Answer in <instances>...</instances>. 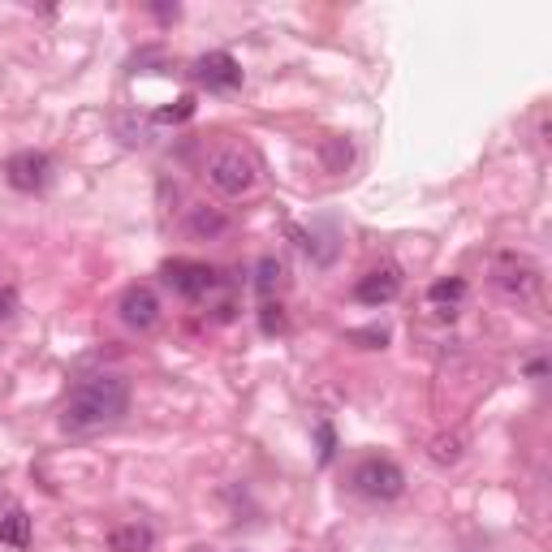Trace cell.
Wrapping results in <instances>:
<instances>
[{"label":"cell","mask_w":552,"mask_h":552,"mask_svg":"<svg viewBox=\"0 0 552 552\" xmlns=\"http://www.w3.org/2000/svg\"><path fill=\"white\" fill-rule=\"evenodd\" d=\"M130 410V380L113 376V371H100V376H87L69 389L65 406H61V427L65 432H100V427H113L126 419Z\"/></svg>","instance_id":"cell-1"},{"label":"cell","mask_w":552,"mask_h":552,"mask_svg":"<svg viewBox=\"0 0 552 552\" xmlns=\"http://www.w3.org/2000/svg\"><path fill=\"white\" fill-rule=\"evenodd\" d=\"M350 488L363 496V501L384 505V501H397V496L406 492V471L389 458H363L350 475Z\"/></svg>","instance_id":"cell-2"},{"label":"cell","mask_w":552,"mask_h":552,"mask_svg":"<svg viewBox=\"0 0 552 552\" xmlns=\"http://www.w3.org/2000/svg\"><path fill=\"white\" fill-rule=\"evenodd\" d=\"M255 177H259V164L251 151H242V147H225L207 160V182H212L220 195H246V190L255 186Z\"/></svg>","instance_id":"cell-3"},{"label":"cell","mask_w":552,"mask_h":552,"mask_svg":"<svg viewBox=\"0 0 552 552\" xmlns=\"http://www.w3.org/2000/svg\"><path fill=\"white\" fill-rule=\"evenodd\" d=\"M160 276H164V285L177 289V294L190 298V302H203L207 294H216V289L225 285L220 268L199 264V259H169V264L160 268Z\"/></svg>","instance_id":"cell-4"},{"label":"cell","mask_w":552,"mask_h":552,"mask_svg":"<svg viewBox=\"0 0 552 552\" xmlns=\"http://www.w3.org/2000/svg\"><path fill=\"white\" fill-rule=\"evenodd\" d=\"M492 285L501 289L505 298L527 302V298H535V289H540V268H535L531 259H522V255H514V251H505V255H496V259H492Z\"/></svg>","instance_id":"cell-5"},{"label":"cell","mask_w":552,"mask_h":552,"mask_svg":"<svg viewBox=\"0 0 552 552\" xmlns=\"http://www.w3.org/2000/svg\"><path fill=\"white\" fill-rule=\"evenodd\" d=\"M52 169H57V164H52L48 151L26 147V151H13L5 160V182L13 190H22V195H39V190H48Z\"/></svg>","instance_id":"cell-6"},{"label":"cell","mask_w":552,"mask_h":552,"mask_svg":"<svg viewBox=\"0 0 552 552\" xmlns=\"http://www.w3.org/2000/svg\"><path fill=\"white\" fill-rule=\"evenodd\" d=\"M117 315H121V324L134 328V333H151V328L160 324V298H156V289L151 285H130L126 294L117 298Z\"/></svg>","instance_id":"cell-7"},{"label":"cell","mask_w":552,"mask_h":552,"mask_svg":"<svg viewBox=\"0 0 552 552\" xmlns=\"http://www.w3.org/2000/svg\"><path fill=\"white\" fill-rule=\"evenodd\" d=\"M190 74H195L199 87L207 91H238L242 87V65L229 57V52H203L190 65Z\"/></svg>","instance_id":"cell-8"},{"label":"cell","mask_w":552,"mask_h":552,"mask_svg":"<svg viewBox=\"0 0 552 552\" xmlns=\"http://www.w3.org/2000/svg\"><path fill=\"white\" fill-rule=\"evenodd\" d=\"M397 294H402V268H397V264L371 268L363 281L354 285V298L363 302V307H384V302H393Z\"/></svg>","instance_id":"cell-9"},{"label":"cell","mask_w":552,"mask_h":552,"mask_svg":"<svg viewBox=\"0 0 552 552\" xmlns=\"http://www.w3.org/2000/svg\"><path fill=\"white\" fill-rule=\"evenodd\" d=\"M294 242L307 251L315 264L320 268H328L337 259V251H341V242H337V229L333 225H311V229H294Z\"/></svg>","instance_id":"cell-10"},{"label":"cell","mask_w":552,"mask_h":552,"mask_svg":"<svg viewBox=\"0 0 552 552\" xmlns=\"http://www.w3.org/2000/svg\"><path fill=\"white\" fill-rule=\"evenodd\" d=\"M462 298H466V281H462V276H449V281H436L432 289H427V302L436 307V315H458Z\"/></svg>","instance_id":"cell-11"},{"label":"cell","mask_w":552,"mask_h":552,"mask_svg":"<svg viewBox=\"0 0 552 552\" xmlns=\"http://www.w3.org/2000/svg\"><path fill=\"white\" fill-rule=\"evenodd\" d=\"M151 544H156V531L143 527V522H130V527H117L108 535V548L113 552H151Z\"/></svg>","instance_id":"cell-12"},{"label":"cell","mask_w":552,"mask_h":552,"mask_svg":"<svg viewBox=\"0 0 552 552\" xmlns=\"http://www.w3.org/2000/svg\"><path fill=\"white\" fill-rule=\"evenodd\" d=\"M0 544H9V548H26L31 544V514L26 509H5L0 514Z\"/></svg>","instance_id":"cell-13"},{"label":"cell","mask_w":552,"mask_h":552,"mask_svg":"<svg viewBox=\"0 0 552 552\" xmlns=\"http://www.w3.org/2000/svg\"><path fill=\"white\" fill-rule=\"evenodd\" d=\"M186 229L195 233V238H220V233L229 229V216L225 212H216V207H190V220H186Z\"/></svg>","instance_id":"cell-14"},{"label":"cell","mask_w":552,"mask_h":552,"mask_svg":"<svg viewBox=\"0 0 552 552\" xmlns=\"http://www.w3.org/2000/svg\"><path fill=\"white\" fill-rule=\"evenodd\" d=\"M281 281H285V264L276 255H264L255 264V294L264 298V302H272V294L281 289Z\"/></svg>","instance_id":"cell-15"},{"label":"cell","mask_w":552,"mask_h":552,"mask_svg":"<svg viewBox=\"0 0 552 552\" xmlns=\"http://www.w3.org/2000/svg\"><path fill=\"white\" fill-rule=\"evenodd\" d=\"M259 328H264L268 337L272 333H285V315H281V307H276V302H264V307H259Z\"/></svg>","instance_id":"cell-16"},{"label":"cell","mask_w":552,"mask_h":552,"mask_svg":"<svg viewBox=\"0 0 552 552\" xmlns=\"http://www.w3.org/2000/svg\"><path fill=\"white\" fill-rule=\"evenodd\" d=\"M186 117H195V95H182V100H177V108H164L156 121H186Z\"/></svg>","instance_id":"cell-17"},{"label":"cell","mask_w":552,"mask_h":552,"mask_svg":"<svg viewBox=\"0 0 552 552\" xmlns=\"http://www.w3.org/2000/svg\"><path fill=\"white\" fill-rule=\"evenodd\" d=\"M315 432H320V462L328 466V462H333V453H337V436H333V427H328V423H320Z\"/></svg>","instance_id":"cell-18"},{"label":"cell","mask_w":552,"mask_h":552,"mask_svg":"<svg viewBox=\"0 0 552 552\" xmlns=\"http://www.w3.org/2000/svg\"><path fill=\"white\" fill-rule=\"evenodd\" d=\"M18 315V294L13 289H0V324H9Z\"/></svg>","instance_id":"cell-19"},{"label":"cell","mask_w":552,"mask_h":552,"mask_svg":"<svg viewBox=\"0 0 552 552\" xmlns=\"http://www.w3.org/2000/svg\"><path fill=\"white\" fill-rule=\"evenodd\" d=\"M354 341H389V328H363V333H354Z\"/></svg>","instance_id":"cell-20"},{"label":"cell","mask_w":552,"mask_h":552,"mask_svg":"<svg viewBox=\"0 0 552 552\" xmlns=\"http://www.w3.org/2000/svg\"><path fill=\"white\" fill-rule=\"evenodd\" d=\"M544 371H548V363H544V358H535V363L527 367V376H531V380H540V376H544Z\"/></svg>","instance_id":"cell-21"}]
</instances>
